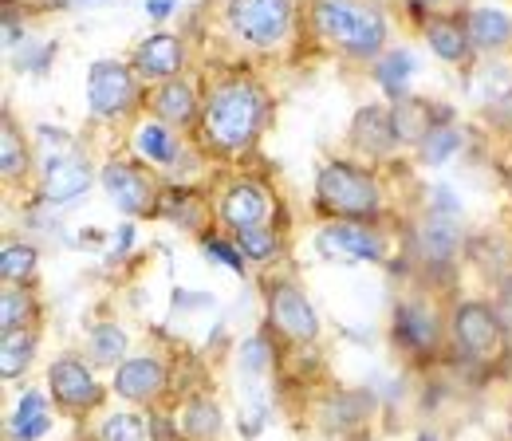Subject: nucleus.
Here are the masks:
<instances>
[{
    "instance_id": "1",
    "label": "nucleus",
    "mask_w": 512,
    "mask_h": 441,
    "mask_svg": "<svg viewBox=\"0 0 512 441\" xmlns=\"http://www.w3.org/2000/svg\"><path fill=\"white\" fill-rule=\"evenodd\" d=\"M260 115H264V95L253 83H245V79L221 83L205 107V142L217 150H229V154L245 150L260 130Z\"/></svg>"
},
{
    "instance_id": "2",
    "label": "nucleus",
    "mask_w": 512,
    "mask_h": 441,
    "mask_svg": "<svg viewBox=\"0 0 512 441\" xmlns=\"http://www.w3.org/2000/svg\"><path fill=\"white\" fill-rule=\"evenodd\" d=\"M312 24L327 44H335L359 60L375 56L386 40V20L371 0H316Z\"/></svg>"
},
{
    "instance_id": "3",
    "label": "nucleus",
    "mask_w": 512,
    "mask_h": 441,
    "mask_svg": "<svg viewBox=\"0 0 512 441\" xmlns=\"http://www.w3.org/2000/svg\"><path fill=\"white\" fill-rule=\"evenodd\" d=\"M316 193H320V205L335 217H371L379 209V186L371 174L347 166V162H327L316 178Z\"/></svg>"
},
{
    "instance_id": "4",
    "label": "nucleus",
    "mask_w": 512,
    "mask_h": 441,
    "mask_svg": "<svg viewBox=\"0 0 512 441\" xmlns=\"http://www.w3.org/2000/svg\"><path fill=\"white\" fill-rule=\"evenodd\" d=\"M229 24L241 40H249L256 48H272L284 40L288 24H292V8L288 0H229Z\"/></svg>"
},
{
    "instance_id": "5",
    "label": "nucleus",
    "mask_w": 512,
    "mask_h": 441,
    "mask_svg": "<svg viewBox=\"0 0 512 441\" xmlns=\"http://www.w3.org/2000/svg\"><path fill=\"white\" fill-rule=\"evenodd\" d=\"M453 339L473 359H497L505 351V319L489 304H461L453 312Z\"/></svg>"
},
{
    "instance_id": "6",
    "label": "nucleus",
    "mask_w": 512,
    "mask_h": 441,
    "mask_svg": "<svg viewBox=\"0 0 512 441\" xmlns=\"http://www.w3.org/2000/svg\"><path fill=\"white\" fill-rule=\"evenodd\" d=\"M87 99H91V111L103 115V119H115L130 111L134 103V79L123 63L99 60L87 75Z\"/></svg>"
},
{
    "instance_id": "7",
    "label": "nucleus",
    "mask_w": 512,
    "mask_h": 441,
    "mask_svg": "<svg viewBox=\"0 0 512 441\" xmlns=\"http://www.w3.org/2000/svg\"><path fill=\"white\" fill-rule=\"evenodd\" d=\"M268 308H272V319H276V327H280L284 335H292V339H300V343L320 335V319H316L312 304L304 300L300 288L276 284L272 296H268Z\"/></svg>"
},
{
    "instance_id": "8",
    "label": "nucleus",
    "mask_w": 512,
    "mask_h": 441,
    "mask_svg": "<svg viewBox=\"0 0 512 441\" xmlns=\"http://www.w3.org/2000/svg\"><path fill=\"white\" fill-rule=\"evenodd\" d=\"M48 382H52V394H56V402H60V406H67V410L99 406V398H103L99 382L91 378V371H87L79 359H60V363H52V371H48Z\"/></svg>"
},
{
    "instance_id": "9",
    "label": "nucleus",
    "mask_w": 512,
    "mask_h": 441,
    "mask_svg": "<svg viewBox=\"0 0 512 441\" xmlns=\"http://www.w3.org/2000/svg\"><path fill=\"white\" fill-rule=\"evenodd\" d=\"M103 189L111 193V201L123 209V213H146L154 205V182L127 162H111L103 170Z\"/></svg>"
},
{
    "instance_id": "10",
    "label": "nucleus",
    "mask_w": 512,
    "mask_h": 441,
    "mask_svg": "<svg viewBox=\"0 0 512 441\" xmlns=\"http://www.w3.org/2000/svg\"><path fill=\"white\" fill-rule=\"evenodd\" d=\"M323 256H339V260H379L383 256V241L379 233H371L367 225H331L320 233Z\"/></svg>"
},
{
    "instance_id": "11",
    "label": "nucleus",
    "mask_w": 512,
    "mask_h": 441,
    "mask_svg": "<svg viewBox=\"0 0 512 441\" xmlns=\"http://www.w3.org/2000/svg\"><path fill=\"white\" fill-rule=\"evenodd\" d=\"M115 390L127 402H154L166 390V371L158 359H130L115 371Z\"/></svg>"
},
{
    "instance_id": "12",
    "label": "nucleus",
    "mask_w": 512,
    "mask_h": 441,
    "mask_svg": "<svg viewBox=\"0 0 512 441\" xmlns=\"http://www.w3.org/2000/svg\"><path fill=\"white\" fill-rule=\"evenodd\" d=\"M394 335L410 351H434L438 347V315L426 304H402L394 312Z\"/></svg>"
},
{
    "instance_id": "13",
    "label": "nucleus",
    "mask_w": 512,
    "mask_h": 441,
    "mask_svg": "<svg viewBox=\"0 0 512 441\" xmlns=\"http://www.w3.org/2000/svg\"><path fill=\"white\" fill-rule=\"evenodd\" d=\"M221 217H225V225H233L237 233H241V229H256V225L268 217V197H264V189L249 186V182L233 186L225 193V201H221Z\"/></svg>"
},
{
    "instance_id": "14",
    "label": "nucleus",
    "mask_w": 512,
    "mask_h": 441,
    "mask_svg": "<svg viewBox=\"0 0 512 441\" xmlns=\"http://www.w3.org/2000/svg\"><path fill=\"white\" fill-rule=\"evenodd\" d=\"M134 63H138V71H142V75H150V79L178 75V67H182V44H178L174 36L158 32V36H150V40L138 48Z\"/></svg>"
},
{
    "instance_id": "15",
    "label": "nucleus",
    "mask_w": 512,
    "mask_h": 441,
    "mask_svg": "<svg viewBox=\"0 0 512 441\" xmlns=\"http://www.w3.org/2000/svg\"><path fill=\"white\" fill-rule=\"evenodd\" d=\"M465 32H469V44L473 48L493 52V48H505L512 40V20L509 12H501V8H473Z\"/></svg>"
},
{
    "instance_id": "16",
    "label": "nucleus",
    "mask_w": 512,
    "mask_h": 441,
    "mask_svg": "<svg viewBox=\"0 0 512 441\" xmlns=\"http://www.w3.org/2000/svg\"><path fill=\"white\" fill-rule=\"evenodd\" d=\"M91 182V170H87V162H75V158H67V162H56V166H48V182H44V201H52V205H67V201H75L83 189Z\"/></svg>"
},
{
    "instance_id": "17",
    "label": "nucleus",
    "mask_w": 512,
    "mask_h": 441,
    "mask_svg": "<svg viewBox=\"0 0 512 441\" xmlns=\"http://www.w3.org/2000/svg\"><path fill=\"white\" fill-rule=\"evenodd\" d=\"M355 142H359L367 154H386V150L398 142L394 119L386 115L383 107H367V111H359V119H355Z\"/></svg>"
},
{
    "instance_id": "18",
    "label": "nucleus",
    "mask_w": 512,
    "mask_h": 441,
    "mask_svg": "<svg viewBox=\"0 0 512 441\" xmlns=\"http://www.w3.org/2000/svg\"><path fill=\"white\" fill-rule=\"evenodd\" d=\"M457 245H461V237H457V229L449 225L446 217H426L418 225V252H422V260L446 264L449 256L457 252Z\"/></svg>"
},
{
    "instance_id": "19",
    "label": "nucleus",
    "mask_w": 512,
    "mask_h": 441,
    "mask_svg": "<svg viewBox=\"0 0 512 441\" xmlns=\"http://www.w3.org/2000/svg\"><path fill=\"white\" fill-rule=\"evenodd\" d=\"M390 119H394V134H398V142H426V134L434 130L430 126V107L422 103V99H398L394 103V111H390Z\"/></svg>"
},
{
    "instance_id": "20",
    "label": "nucleus",
    "mask_w": 512,
    "mask_h": 441,
    "mask_svg": "<svg viewBox=\"0 0 512 441\" xmlns=\"http://www.w3.org/2000/svg\"><path fill=\"white\" fill-rule=\"evenodd\" d=\"M48 426H52V414H48V406H44V394H24L20 398V406H16V414H12V434L20 441H40L48 434Z\"/></svg>"
},
{
    "instance_id": "21",
    "label": "nucleus",
    "mask_w": 512,
    "mask_h": 441,
    "mask_svg": "<svg viewBox=\"0 0 512 441\" xmlns=\"http://www.w3.org/2000/svg\"><path fill=\"white\" fill-rule=\"evenodd\" d=\"M193 91L186 83H178V79H170V83H162L158 91H154V111H158V119H166V123H190L193 119Z\"/></svg>"
},
{
    "instance_id": "22",
    "label": "nucleus",
    "mask_w": 512,
    "mask_h": 441,
    "mask_svg": "<svg viewBox=\"0 0 512 441\" xmlns=\"http://www.w3.org/2000/svg\"><path fill=\"white\" fill-rule=\"evenodd\" d=\"M182 430L190 441H213L221 434V410L209 398H193L182 414Z\"/></svg>"
},
{
    "instance_id": "23",
    "label": "nucleus",
    "mask_w": 512,
    "mask_h": 441,
    "mask_svg": "<svg viewBox=\"0 0 512 441\" xmlns=\"http://www.w3.org/2000/svg\"><path fill=\"white\" fill-rule=\"evenodd\" d=\"M426 36H430V48L449 63L465 60V52H469V32H461V24H453V20H442V16L430 20Z\"/></svg>"
},
{
    "instance_id": "24",
    "label": "nucleus",
    "mask_w": 512,
    "mask_h": 441,
    "mask_svg": "<svg viewBox=\"0 0 512 441\" xmlns=\"http://www.w3.org/2000/svg\"><path fill=\"white\" fill-rule=\"evenodd\" d=\"M32 363V335L28 331H4V347H0V375L16 378L28 371Z\"/></svg>"
},
{
    "instance_id": "25",
    "label": "nucleus",
    "mask_w": 512,
    "mask_h": 441,
    "mask_svg": "<svg viewBox=\"0 0 512 441\" xmlns=\"http://www.w3.org/2000/svg\"><path fill=\"white\" fill-rule=\"evenodd\" d=\"M87 351H91V359H95V363H103V367H115V363L123 359V351H127V335H123L115 323H103V327L91 335Z\"/></svg>"
},
{
    "instance_id": "26",
    "label": "nucleus",
    "mask_w": 512,
    "mask_h": 441,
    "mask_svg": "<svg viewBox=\"0 0 512 441\" xmlns=\"http://www.w3.org/2000/svg\"><path fill=\"white\" fill-rule=\"evenodd\" d=\"M0 170H4L8 182L28 170V150H24V142H20L12 123H4V134H0Z\"/></svg>"
},
{
    "instance_id": "27",
    "label": "nucleus",
    "mask_w": 512,
    "mask_h": 441,
    "mask_svg": "<svg viewBox=\"0 0 512 441\" xmlns=\"http://www.w3.org/2000/svg\"><path fill=\"white\" fill-rule=\"evenodd\" d=\"M134 146H138L150 162H162V166L178 154V142H174V138H170V130H162V126H142V130H138V138H134Z\"/></svg>"
},
{
    "instance_id": "28",
    "label": "nucleus",
    "mask_w": 512,
    "mask_h": 441,
    "mask_svg": "<svg viewBox=\"0 0 512 441\" xmlns=\"http://www.w3.org/2000/svg\"><path fill=\"white\" fill-rule=\"evenodd\" d=\"M457 150H461V134L449 130V126H434V130L426 134V142H422V162L442 166V162H449Z\"/></svg>"
},
{
    "instance_id": "29",
    "label": "nucleus",
    "mask_w": 512,
    "mask_h": 441,
    "mask_svg": "<svg viewBox=\"0 0 512 441\" xmlns=\"http://www.w3.org/2000/svg\"><path fill=\"white\" fill-rule=\"evenodd\" d=\"M410 71H414V56H410V52H390V56L383 60V67H379V83H383L390 95L402 99Z\"/></svg>"
},
{
    "instance_id": "30",
    "label": "nucleus",
    "mask_w": 512,
    "mask_h": 441,
    "mask_svg": "<svg viewBox=\"0 0 512 441\" xmlns=\"http://www.w3.org/2000/svg\"><path fill=\"white\" fill-rule=\"evenodd\" d=\"M32 268H36V249H32V245H4L0 272H4V280H8V284H16V280L32 276Z\"/></svg>"
},
{
    "instance_id": "31",
    "label": "nucleus",
    "mask_w": 512,
    "mask_h": 441,
    "mask_svg": "<svg viewBox=\"0 0 512 441\" xmlns=\"http://www.w3.org/2000/svg\"><path fill=\"white\" fill-rule=\"evenodd\" d=\"M237 245H241L245 256H253V260H272V256L280 252L276 233H272V229H264V225H256V229H241V233H237Z\"/></svg>"
},
{
    "instance_id": "32",
    "label": "nucleus",
    "mask_w": 512,
    "mask_h": 441,
    "mask_svg": "<svg viewBox=\"0 0 512 441\" xmlns=\"http://www.w3.org/2000/svg\"><path fill=\"white\" fill-rule=\"evenodd\" d=\"M103 441H150V438H146V422L138 414H111L103 422Z\"/></svg>"
},
{
    "instance_id": "33",
    "label": "nucleus",
    "mask_w": 512,
    "mask_h": 441,
    "mask_svg": "<svg viewBox=\"0 0 512 441\" xmlns=\"http://www.w3.org/2000/svg\"><path fill=\"white\" fill-rule=\"evenodd\" d=\"M28 315H32L28 292H24V288H8V292H4V304H0V327H4V331H16Z\"/></svg>"
},
{
    "instance_id": "34",
    "label": "nucleus",
    "mask_w": 512,
    "mask_h": 441,
    "mask_svg": "<svg viewBox=\"0 0 512 441\" xmlns=\"http://www.w3.org/2000/svg\"><path fill=\"white\" fill-rule=\"evenodd\" d=\"M264 359H268V355H264V339H249V343H245V355H241V367L256 375V371L264 367Z\"/></svg>"
},
{
    "instance_id": "35",
    "label": "nucleus",
    "mask_w": 512,
    "mask_h": 441,
    "mask_svg": "<svg viewBox=\"0 0 512 441\" xmlns=\"http://www.w3.org/2000/svg\"><path fill=\"white\" fill-rule=\"evenodd\" d=\"M414 4H418L422 12H430V16H453L465 0H414Z\"/></svg>"
},
{
    "instance_id": "36",
    "label": "nucleus",
    "mask_w": 512,
    "mask_h": 441,
    "mask_svg": "<svg viewBox=\"0 0 512 441\" xmlns=\"http://www.w3.org/2000/svg\"><path fill=\"white\" fill-rule=\"evenodd\" d=\"M205 252H213L217 260H225L229 268H237V272H241V256L229 249V245H221V241H209V245H205Z\"/></svg>"
},
{
    "instance_id": "37",
    "label": "nucleus",
    "mask_w": 512,
    "mask_h": 441,
    "mask_svg": "<svg viewBox=\"0 0 512 441\" xmlns=\"http://www.w3.org/2000/svg\"><path fill=\"white\" fill-rule=\"evenodd\" d=\"M170 8H174V0H146L150 16H170Z\"/></svg>"
},
{
    "instance_id": "38",
    "label": "nucleus",
    "mask_w": 512,
    "mask_h": 441,
    "mask_svg": "<svg viewBox=\"0 0 512 441\" xmlns=\"http://www.w3.org/2000/svg\"><path fill=\"white\" fill-rule=\"evenodd\" d=\"M99 441H103V438H99Z\"/></svg>"
}]
</instances>
